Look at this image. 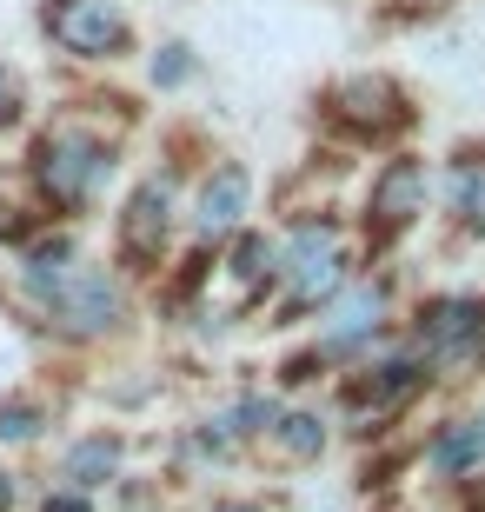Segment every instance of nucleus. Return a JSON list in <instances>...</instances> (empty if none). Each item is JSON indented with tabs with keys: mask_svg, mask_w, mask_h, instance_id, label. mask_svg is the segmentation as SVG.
<instances>
[{
	"mask_svg": "<svg viewBox=\"0 0 485 512\" xmlns=\"http://www.w3.org/2000/svg\"><path fill=\"white\" fill-rule=\"evenodd\" d=\"M333 446V413L326 406H280L273 433L260 439V453H273L280 466H319Z\"/></svg>",
	"mask_w": 485,
	"mask_h": 512,
	"instance_id": "ddd939ff",
	"label": "nucleus"
},
{
	"mask_svg": "<svg viewBox=\"0 0 485 512\" xmlns=\"http://www.w3.org/2000/svg\"><path fill=\"white\" fill-rule=\"evenodd\" d=\"M213 280L226 286L233 320H253V313L280 293V233H266V227L233 233V240L213 253Z\"/></svg>",
	"mask_w": 485,
	"mask_h": 512,
	"instance_id": "9b49d317",
	"label": "nucleus"
},
{
	"mask_svg": "<svg viewBox=\"0 0 485 512\" xmlns=\"http://www.w3.org/2000/svg\"><path fill=\"white\" fill-rule=\"evenodd\" d=\"M127 466V433H113V426H94V433L67 439V453H60V486H80V493H100L113 486Z\"/></svg>",
	"mask_w": 485,
	"mask_h": 512,
	"instance_id": "4468645a",
	"label": "nucleus"
},
{
	"mask_svg": "<svg viewBox=\"0 0 485 512\" xmlns=\"http://www.w3.org/2000/svg\"><path fill=\"white\" fill-rule=\"evenodd\" d=\"M313 127L333 147H406L419 133V100L399 74L366 67V74H339L313 94Z\"/></svg>",
	"mask_w": 485,
	"mask_h": 512,
	"instance_id": "7ed1b4c3",
	"label": "nucleus"
},
{
	"mask_svg": "<svg viewBox=\"0 0 485 512\" xmlns=\"http://www.w3.org/2000/svg\"><path fill=\"white\" fill-rule=\"evenodd\" d=\"M206 512H273V506H266L260 493H226V499H213Z\"/></svg>",
	"mask_w": 485,
	"mask_h": 512,
	"instance_id": "aec40b11",
	"label": "nucleus"
},
{
	"mask_svg": "<svg viewBox=\"0 0 485 512\" xmlns=\"http://www.w3.org/2000/svg\"><path fill=\"white\" fill-rule=\"evenodd\" d=\"M353 233L333 207H299L280 233V293H273V326L319 320L339 300V286L353 280Z\"/></svg>",
	"mask_w": 485,
	"mask_h": 512,
	"instance_id": "f03ea898",
	"label": "nucleus"
},
{
	"mask_svg": "<svg viewBox=\"0 0 485 512\" xmlns=\"http://www.w3.org/2000/svg\"><path fill=\"white\" fill-rule=\"evenodd\" d=\"M439 200L452 240H485V140H452L439 167Z\"/></svg>",
	"mask_w": 485,
	"mask_h": 512,
	"instance_id": "f8f14e48",
	"label": "nucleus"
},
{
	"mask_svg": "<svg viewBox=\"0 0 485 512\" xmlns=\"http://www.w3.org/2000/svg\"><path fill=\"white\" fill-rule=\"evenodd\" d=\"M392 306H399V280H392V266H379V273H353V280L339 286V300L319 313V326H313V353H319L326 366H353V360H366L373 346H386L392 333H399Z\"/></svg>",
	"mask_w": 485,
	"mask_h": 512,
	"instance_id": "6e6552de",
	"label": "nucleus"
},
{
	"mask_svg": "<svg viewBox=\"0 0 485 512\" xmlns=\"http://www.w3.org/2000/svg\"><path fill=\"white\" fill-rule=\"evenodd\" d=\"M180 167H153L140 173L113 213V253L107 260L127 273L133 286L140 280H167V260H173V233H180Z\"/></svg>",
	"mask_w": 485,
	"mask_h": 512,
	"instance_id": "423d86ee",
	"label": "nucleus"
},
{
	"mask_svg": "<svg viewBox=\"0 0 485 512\" xmlns=\"http://www.w3.org/2000/svg\"><path fill=\"white\" fill-rule=\"evenodd\" d=\"M253 193H260V180H253V167L246 160H233V153H220L213 167L200 173V187H193L187 200V227H193V247L220 253L233 233L253 227Z\"/></svg>",
	"mask_w": 485,
	"mask_h": 512,
	"instance_id": "9d476101",
	"label": "nucleus"
},
{
	"mask_svg": "<svg viewBox=\"0 0 485 512\" xmlns=\"http://www.w3.org/2000/svg\"><path fill=\"white\" fill-rule=\"evenodd\" d=\"M20 114H27V100H20V80H14V67H0V133L20 127Z\"/></svg>",
	"mask_w": 485,
	"mask_h": 512,
	"instance_id": "6ab92c4d",
	"label": "nucleus"
},
{
	"mask_svg": "<svg viewBox=\"0 0 485 512\" xmlns=\"http://www.w3.org/2000/svg\"><path fill=\"white\" fill-rule=\"evenodd\" d=\"M432 386L439 380H432L426 353H419L406 333H392L386 346H373L366 360H353L339 373V413L353 419V433H386V419L412 413Z\"/></svg>",
	"mask_w": 485,
	"mask_h": 512,
	"instance_id": "39448f33",
	"label": "nucleus"
},
{
	"mask_svg": "<svg viewBox=\"0 0 485 512\" xmlns=\"http://www.w3.org/2000/svg\"><path fill=\"white\" fill-rule=\"evenodd\" d=\"M113 173H120V140H113L94 114H80V107L47 120V127L27 140V160H20L27 200H34L47 220H60V227H80L87 213H100Z\"/></svg>",
	"mask_w": 485,
	"mask_h": 512,
	"instance_id": "f257e3e1",
	"label": "nucleus"
},
{
	"mask_svg": "<svg viewBox=\"0 0 485 512\" xmlns=\"http://www.w3.org/2000/svg\"><path fill=\"white\" fill-rule=\"evenodd\" d=\"M459 0H379L373 7V27L379 34H406V27H432V20H446Z\"/></svg>",
	"mask_w": 485,
	"mask_h": 512,
	"instance_id": "f3484780",
	"label": "nucleus"
},
{
	"mask_svg": "<svg viewBox=\"0 0 485 512\" xmlns=\"http://www.w3.org/2000/svg\"><path fill=\"white\" fill-rule=\"evenodd\" d=\"M47 426H54L47 393H0V446H40Z\"/></svg>",
	"mask_w": 485,
	"mask_h": 512,
	"instance_id": "2eb2a0df",
	"label": "nucleus"
},
{
	"mask_svg": "<svg viewBox=\"0 0 485 512\" xmlns=\"http://www.w3.org/2000/svg\"><path fill=\"white\" fill-rule=\"evenodd\" d=\"M40 512H100L94 506V493H80V486H47V493H40Z\"/></svg>",
	"mask_w": 485,
	"mask_h": 512,
	"instance_id": "a211bd4d",
	"label": "nucleus"
},
{
	"mask_svg": "<svg viewBox=\"0 0 485 512\" xmlns=\"http://www.w3.org/2000/svg\"><path fill=\"white\" fill-rule=\"evenodd\" d=\"M147 80H153V94H180V87H193V80H200L193 40H160V47L147 54Z\"/></svg>",
	"mask_w": 485,
	"mask_h": 512,
	"instance_id": "dca6fc26",
	"label": "nucleus"
},
{
	"mask_svg": "<svg viewBox=\"0 0 485 512\" xmlns=\"http://www.w3.org/2000/svg\"><path fill=\"white\" fill-rule=\"evenodd\" d=\"M432 193H439V167H432L419 147H392L386 160L373 167V180H366V193H359V253L366 260H392V253L406 247L412 233L426 227L432 213Z\"/></svg>",
	"mask_w": 485,
	"mask_h": 512,
	"instance_id": "20e7f679",
	"label": "nucleus"
},
{
	"mask_svg": "<svg viewBox=\"0 0 485 512\" xmlns=\"http://www.w3.org/2000/svg\"><path fill=\"white\" fill-rule=\"evenodd\" d=\"M419 353H426L432 380H472L485 366V293L479 286H439V293H419L399 326Z\"/></svg>",
	"mask_w": 485,
	"mask_h": 512,
	"instance_id": "0eeeda50",
	"label": "nucleus"
},
{
	"mask_svg": "<svg viewBox=\"0 0 485 512\" xmlns=\"http://www.w3.org/2000/svg\"><path fill=\"white\" fill-rule=\"evenodd\" d=\"M34 27L54 54L80 60V67H120L140 47L133 14L120 0H34Z\"/></svg>",
	"mask_w": 485,
	"mask_h": 512,
	"instance_id": "1a4fd4ad",
	"label": "nucleus"
},
{
	"mask_svg": "<svg viewBox=\"0 0 485 512\" xmlns=\"http://www.w3.org/2000/svg\"><path fill=\"white\" fill-rule=\"evenodd\" d=\"M14 506H20V479L0 466V512H14Z\"/></svg>",
	"mask_w": 485,
	"mask_h": 512,
	"instance_id": "412c9836",
	"label": "nucleus"
}]
</instances>
